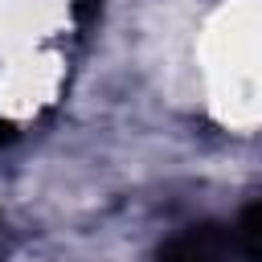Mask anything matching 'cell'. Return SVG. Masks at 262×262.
Listing matches in <instances>:
<instances>
[{
	"label": "cell",
	"mask_w": 262,
	"mask_h": 262,
	"mask_svg": "<svg viewBox=\"0 0 262 262\" xmlns=\"http://www.w3.org/2000/svg\"><path fill=\"white\" fill-rule=\"evenodd\" d=\"M233 229H237V242H242L246 262H262V201H254V205L233 221Z\"/></svg>",
	"instance_id": "cell-2"
},
{
	"label": "cell",
	"mask_w": 262,
	"mask_h": 262,
	"mask_svg": "<svg viewBox=\"0 0 262 262\" xmlns=\"http://www.w3.org/2000/svg\"><path fill=\"white\" fill-rule=\"evenodd\" d=\"M156 262H246L242 242L233 221H209V225H188L176 237H168L156 254Z\"/></svg>",
	"instance_id": "cell-1"
},
{
	"label": "cell",
	"mask_w": 262,
	"mask_h": 262,
	"mask_svg": "<svg viewBox=\"0 0 262 262\" xmlns=\"http://www.w3.org/2000/svg\"><path fill=\"white\" fill-rule=\"evenodd\" d=\"M74 4H78V12H90L94 8V0H74Z\"/></svg>",
	"instance_id": "cell-3"
}]
</instances>
